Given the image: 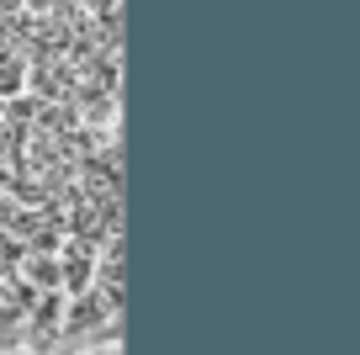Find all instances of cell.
Wrapping results in <instances>:
<instances>
[{"label": "cell", "mask_w": 360, "mask_h": 355, "mask_svg": "<svg viewBox=\"0 0 360 355\" xmlns=\"http://www.w3.org/2000/svg\"><path fill=\"white\" fill-rule=\"evenodd\" d=\"M117 0H0V106L48 75Z\"/></svg>", "instance_id": "6da1fadb"}]
</instances>
